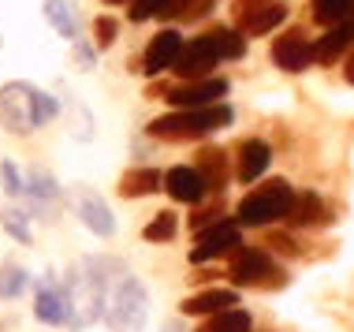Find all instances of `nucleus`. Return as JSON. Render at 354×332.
<instances>
[{"label": "nucleus", "instance_id": "f257e3e1", "mask_svg": "<svg viewBox=\"0 0 354 332\" xmlns=\"http://www.w3.org/2000/svg\"><path fill=\"white\" fill-rule=\"evenodd\" d=\"M232 123V109L227 105H209V109H179L171 116H160L149 123L153 138H171V142H187V138H205L213 131Z\"/></svg>", "mask_w": 354, "mask_h": 332}, {"label": "nucleus", "instance_id": "f03ea898", "mask_svg": "<svg viewBox=\"0 0 354 332\" xmlns=\"http://www.w3.org/2000/svg\"><path fill=\"white\" fill-rule=\"evenodd\" d=\"M295 194L291 191V183H283V179H272V183H265V187H257V191H250L239 202V224H246V228H265V224H272V221H283V216H291L295 210Z\"/></svg>", "mask_w": 354, "mask_h": 332}, {"label": "nucleus", "instance_id": "7ed1b4c3", "mask_svg": "<svg viewBox=\"0 0 354 332\" xmlns=\"http://www.w3.org/2000/svg\"><path fill=\"white\" fill-rule=\"evenodd\" d=\"M0 123L15 135H30L41 123V90L30 82H8L0 90Z\"/></svg>", "mask_w": 354, "mask_h": 332}, {"label": "nucleus", "instance_id": "20e7f679", "mask_svg": "<svg viewBox=\"0 0 354 332\" xmlns=\"http://www.w3.org/2000/svg\"><path fill=\"white\" fill-rule=\"evenodd\" d=\"M104 317L116 332H142V325H146V288L138 280H123L116 291V302Z\"/></svg>", "mask_w": 354, "mask_h": 332}, {"label": "nucleus", "instance_id": "39448f33", "mask_svg": "<svg viewBox=\"0 0 354 332\" xmlns=\"http://www.w3.org/2000/svg\"><path fill=\"white\" fill-rule=\"evenodd\" d=\"M239 246H243L239 224H232V221H213L209 228H202V232H198V246L190 250V261L202 265V261L224 258V254H235Z\"/></svg>", "mask_w": 354, "mask_h": 332}, {"label": "nucleus", "instance_id": "423d86ee", "mask_svg": "<svg viewBox=\"0 0 354 332\" xmlns=\"http://www.w3.org/2000/svg\"><path fill=\"white\" fill-rule=\"evenodd\" d=\"M216 45H213V37H194L190 45H183V53H179V60H176V71L183 75V79L190 82H202L209 71L216 68Z\"/></svg>", "mask_w": 354, "mask_h": 332}, {"label": "nucleus", "instance_id": "0eeeda50", "mask_svg": "<svg viewBox=\"0 0 354 332\" xmlns=\"http://www.w3.org/2000/svg\"><path fill=\"white\" fill-rule=\"evenodd\" d=\"M90 265H79L71 269V291H75V325H90L97 317V306H101V280L97 277H86Z\"/></svg>", "mask_w": 354, "mask_h": 332}, {"label": "nucleus", "instance_id": "6e6552de", "mask_svg": "<svg viewBox=\"0 0 354 332\" xmlns=\"http://www.w3.org/2000/svg\"><path fill=\"white\" fill-rule=\"evenodd\" d=\"M272 60L280 64L283 71H306L313 64V45L302 30H287L283 37L272 42Z\"/></svg>", "mask_w": 354, "mask_h": 332}, {"label": "nucleus", "instance_id": "1a4fd4ad", "mask_svg": "<svg viewBox=\"0 0 354 332\" xmlns=\"http://www.w3.org/2000/svg\"><path fill=\"white\" fill-rule=\"evenodd\" d=\"M224 93H227V79H202V82H187V86L171 90L168 101L176 109H209V105H220Z\"/></svg>", "mask_w": 354, "mask_h": 332}, {"label": "nucleus", "instance_id": "9d476101", "mask_svg": "<svg viewBox=\"0 0 354 332\" xmlns=\"http://www.w3.org/2000/svg\"><path fill=\"white\" fill-rule=\"evenodd\" d=\"M265 277H276L269 254L257 250V246H239L235 261H232V280L235 284H265Z\"/></svg>", "mask_w": 354, "mask_h": 332}, {"label": "nucleus", "instance_id": "9b49d317", "mask_svg": "<svg viewBox=\"0 0 354 332\" xmlns=\"http://www.w3.org/2000/svg\"><path fill=\"white\" fill-rule=\"evenodd\" d=\"M165 187H168V194L176 198V202H187V205H198L209 191L205 176L198 172V168H187V165L171 168V172L165 176Z\"/></svg>", "mask_w": 354, "mask_h": 332}, {"label": "nucleus", "instance_id": "f8f14e48", "mask_svg": "<svg viewBox=\"0 0 354 332\" xmlns=\"http://www.w3.org/2000/svg\"><path fill=\"white\" fill-rule=\"evenodd\" d=\"M179 53H183V37H179V30H160L146 49V75H160L165 68H176Z\"/></svg>", "mask_w": 354, "mask_h": 332}, {"label": "nucleus", "instance_id": "ddd939ff", "mask_svg": "<svg viewBox=\"0 0 354 332\" xmlns=\"http://www.w3.org/2000/svg\"><path fill=\"white\" fill-rule=\"evenodd\" d=\"M79 216L93 235H112L116 232V221H112L109 205H104L93 191H79Z\"/></svg>", "mask_w": 354, "mask_h": 332}, {"label": "nucleus", "instance_id": "4468645a", "mask_svg": "<svg viewBox=\"0 0 354 332\" xmlns=\"http://www.w3.org/2000/svg\"><path fill=\"white\" fill-rule=\"evenodd\" d=\"M351 45H354V19L351 23H339V26H328V34L313 45V60L332 64V60H339L343 49H351Z\"/></svg>", "mask_w": 354, "mask_h": 332}, {"label": "nucleus", "instance_id": "2eb2a0df", "mask_svg": "<svg viewBox=\"0 0 354 332\" xmlns=\"http://www.w3.org/2000/svg\"><path fill=\"white\" fill-rule=\"evenodd\" d=\"M232 306H239V295L232 288H213V291H202V295L183 299V314H224Z\"/></svg>", "mask_w": 354, "mask_h": 332}, {"label": "nucleus", "instance_id": "dca6fc26", "mask_svg": "<svg viewBox=\"0 0 354 332\" xmlns=\"http://www.w3.org/2000/svg\"><path fill=\"white\" fill-rule=\"evenodd\" d=\"M269 160H272V149L265 146L261 138L243 142V149H239V179H243V183H254V179L269 168Z\"/></svg>", "mask_w": 354, "mask_h": 332}, {"label": "nucleus", "instance_id": "f3484780", "mask_svg": "<svg viewBox=\"0 0 354 332\" xmlns=\"http://www.w3.org/2000/svg\"><path fill=\"white\" fill-rule=\"evenodd\" d=\"M287 19V8L276 0L272 8H261V12H250V15H239V26H243V34H269L272 26H280Z\"/></svg>", "mask_w": 354, "mask_h": 332}, {"label": "nucleus", "instance_id": "a211bd4d", "mask_svg": "<svg viewBox=\"0 0 354 332\" xmlns=\"http://www.w3.org/2000/svg\"><path fill=\"white\" fill-rule=\"evenodd\" d=\"M160 183H165V179H160L157 168H135V172H127L120 179V194L123 198H142V194H153Z\"/></svg>", "mask_w": 354, "mask_h": 332}, {"label": "nucleus", "instance_id": "6ab92c4d", "mask_svg": "<svg viewBox=\"0 0 354 332\" xmlns=\"http://www.w3.org/2000/svg\"><path fill=\"white\" fill-rule=\"evenodd\" d=\"M37 317H41L45 325H60V321H68L64 299L56 295L53 284H37Z\"/></svg>", "mask_w": 354, "mask_h": 332}, {"label": "nucleus", "instance_id": "aec40b11", "mask_svg": "<svg viewBox=\"0 0 354 332\" xmlns=\"http://www.w3.org/2000/svg\"><path fill=\"white\" fill-rule=\"evenodd\" d=\"M313 15L324 26H339L354 19V0H313Z\"/></svg>", "mask_w": 354, "mask_h": 332}, {"label": "nucleus", "instance_id": "412c9836", "mask_svg": "<svg viewBox=\"0 0 354 332\" xmlns=\"http://www.w3.org/2000/svg\"><path fill=\"white\" fill-rule=\"evenodd\" d=\"M198 172L205 176L209 191H224V183H227V168H224V154H220V149H205V154L198 157Z\"/></svg>", "mask_w": 354, "mask_h": 332}, {"label": "nucleus", "instance_id": "4be33fe9", "mask_svg": "<svg viewBox=\"0 0 354 332\" xmlns=\"http://www.w3.org/2000/svg\"><path fill=\"white\" fill-rule=\"evenodd\" d=\"M198 332H250V314L246 310H224V314H213Z\"/></svg>", "mask_w": 354, "mask_h": 332}, {"label": "nucleus", "instance_id": "5701e85b", "mask_svg": "<svg viewBox=\"0 0 354 332\" xmlns=\"http://www.w3.org/2000/svg\"><path fill=\"white\" fill-rule=\"evenodd\" d=\"M45 19H49L64 37L79 42V26H75V15H71V8L64 4V0H45Z\"/></svg>", "mask_w": 354, "mask_h": 332}, {"label": "nucleus", "instance_id": "b1692460", "mask_svg": "<svg viewBox=\"0 0 354 332\" xmlns=\"http://www.w3.org/2000/svg\"><path fill=\"white\" fill-rule=\"evenodd\" d=\"M321 216H324V205H321L317 194H299L295 198V210H291L295 224H313V221H321Z\"/></svg>", "mask_w": 354, "mask_h": 332}, {"label": "nucleus", "instance_id": "393cba45", "mask_svg": "<svg viewBox=\"0 0 354 332\" xmlns=\"http://www.w3.org/2000/svg\"><path fill=\"white\" fill-rule=\"evenodd\" d=\"M176 0H131V23H146L153 15H171Z\"/></svg>", "mask_w": 354, "mask_h": 332}, {"label": "nucleus", "instance_id": "a878e982", "mask_svg": "<svg viewBox=\"0 0 354 332\" xmlns=\"http://www.w3.org/2000/svg\"><path fill=\"white\" fill-rule=\"evenodd\" d=\"M209 37H213V45H216V56H224V60H239V56L246 53V42L235 30H213Z\"/></svg>", "mask_w": 354, "mask_h": 332}, {"label": "nucleus", "instance_id": "bb28decb", "mask_svg": "<svg viewBox=\"0 0 354 332\" xmlns=\"http://www.w3.org/2000/svg\"><path fill=\"white\" fill-rule=\"evenodd\" d=\"M171 235H176V216L171 213H160L157 221L146 224V239L149 243H165V239H171Z\"/></svg>", "mask_w": 354, "mask_h": 332}, {"label": "nucleus", "instance_id": "cd10ccee", "mask_svg": "<svg viewBox=\"0 0 354 332\" xmlns=\"http://www.w3.org/2000/svg\"><path fill=\"white\" fill-rule=\"evenodd\" d=\"M0 176H4V191L8 194H26V187H23V176H19V168L12 165V160H4V165H0Z\"/></svg>", "mask_w": 354, "mask_h": 332}, {"label": "nucleus", "instance_id": "c85d7f7f", "mask_svg": "<svg viewBox=\"0 0 354 332\" xmlns=\"http://www.w3.org/2000/svg\"><path fill=\"white\" fill-rule=\"evenodd\" d=\"M93 37H97V49H109L112 42H116V19H97L93 23Z\"/></svg>", "mask_w": 354, "mask_h": 332}, {"label": "nucleus", "instance_id": "c756f323", "mask_svg": "<svg viewBox=\"0 0 354 332\" xmlns=\"http://www.w3.org/2000/svg\"><path fill=\"white\" fill-rule=\"evenodd\" d=\"M23 277H26L23 269H12V265H8L4 280H0V295H19V291H23V284H26Z\"/></svg>", "mask_w": 354, "mask_h": 332}, {"label": "nucleus", "instance_id": "7c9ffc66", "mask_svg": "<svg viewBox=\"0 0 354 332\" xmlns=\"http://www.w3.org/2000/svg\"><path fill=\"white\" fill-rule=\"evenodd\" d=\"M4 228H8V232H12V235H15L19 243H30V228H26L23 213H12V210H8V213H4Z\"/></svg>", "mask_w": 354, "mask_h": 332}, {"label": "nucleus", "instance_id": "2f4dec72", "mask_svg": "<svg viewBox=\"0 0 354 332\" xmlns=\"http://www.w3.org/2000/svg\"><path fill=\"white\" fill-rule=\"evenodd\" d=\"M276 0H239V15H250V12H261V8H272Z\"/></svg>", "mask_w": 354, "mask_h": 332}, {"label": "nucleus", "instance_id": "473e14b6", "mask_svg": "<svg viewBox=\"0 0 354 332\" xmlns=\"http://www.w3.org/2000/svg\"><path fill=\"white\" fill-rule=\"evenodd\" d=\"M347 82H354V56H351V64H347Z\"/></svg>", "mask_w": 354, "mask_h": 332}, {"label": "nucleus", "instance_id": "72a5a7b5", "mask_svg": "<svg viewBox=\"0 0 354 332\" xmlns=\"http://www.w3.org/2000/svg\"><path fill=\"white\" fill-rule=\"evenodd\" d=\"M109 4H127V0H109Z\"/></svg>", "mask_w": 354, "mask_h": 332}]
</instances>
